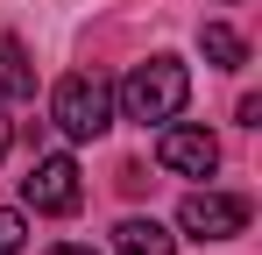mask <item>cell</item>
Wrapping results in <instances>:
<instances>
[{
	"mask_svg": "<svg viewBox=\"0 0 262 255\" xmlns=\"http://www.w3.org/2000/svg\"><path fill=\"white\" fill-rule=\"evenodd\" d=\"M114 99H121V114L142 121V128H149V121H177L184 99H191V71H184L177 57H149V64H135L128 78H121Z\"/></svg>",
	"mask_w": 262,
	"mask_h": 255,
	"instance_id": "1",
	"label": "cell"
},
{
	"mask_svg": "<svg viewBox=\"0 0 262 255\" xmlns=\"http://www.w3.org/2000/svg\"><path fill=\"white\" fill-rule=\"evenodd\" d=\"M50 121L64 128L71 142H99V135L114 128V85L99 78V71L57 78V92H50Z\"/></svg>",
	"mask_w": 262,
	"mask_h": 255,
	"instance_id": "2",
	"label": "cell"
},
{
	"mask_svg": "<svg viewBox=\"0 0 262 255\" xmlns=\"http://www.w3.org/2000/svg\"><path fill=\"white\" fill-rule=\"evenodd\" d=\"M177 227H184L191 241H227V234L248 227V199H234V192H191V199L177 206Z\"/></svg>",
	"mask_w": 262,
	"mask_h": 255,
	"instance_id": "3",
	"label": "cell"
},
{
	"mask_svg": "<svg viewBox=\"0 0 262 255\" xmlns=\"http://www.w3.org/2000/svg\"><path fill=\"white\" fill-rule=\"evenodd\" d=\"M156 163L170 170V177H213V170H220V142L206 135V128L163 121V135H156Z\"/></svg>",
	"mask_w": 262,
	"mask_h": 255,
	"instance_id": "4",
	"label": "cell"
},
{
	"mask_svg": "<svg viewBox=\"0 0 262 255\" xmlns=\"http://www.w3.org/2000/svg\"><path fill=\"white\" fill-rule=\"evenodd\" d=\"M21 199L36 213H78V163L57 149V156H36V170L21 177Z\"/></svg>",
	"mask_w": 262,
	"mask_h": 255,
	"instance_id": "5",
	"label": "cell"
},
{
	"mask_svg": "<svg viewBox=\"0 0 262 255\" xmlns=\"http://www.w3.org/2000/svg\"><path fill=\"white\" fill-rule=\"evenodd\" d=\"M114 255H177V234L163 227V220H121L114 227Z\"/></svg>",
	"mask_w": 262,
	"mask_h": 255,
	"instance_id": "6",
	"label": "cell"
},
{
	"mask_svg": "<svg viewBox=\"0 0 262 255\" xmlns=\"http://www.w3.org/2000/svg\"><path fill=\"white\" fill-rule=\"evenodd\" d=\"M0 99H36V71H29V50L14 36H0Z\"/></svg>",
	"mask_w": 262,
	"mask_h": 255,
	"instance_id": "7",
	"label": "cell"
},
{
	"mask_svg": "<svg viewBox=\"0 0 262 255\" xmlns=\"http://www.w3.org/2000/svg\"><path fill=\"white\" fill-rule=\"evenodd\" d=\"M199 50H206V64H220V71H241V64H248V42L234 36L227 22H206V29H199Z\"/></svg>",
	"mask_w": 262,
	"mask_h": 255,
	"instance_id": "8",
	"label": "cell"
},
{
	"mask_svg": "<svg viewBox=\"0 0 262 255\" xmlns=\"http://www.w3.org/2000/svg\"><path fill=\"white\" fill-rule=\"evenodd\" d=\"M21 241H29V220L14 206H0V255H21Z\"/></svg>",
	"mask_w": 262,
	"mask_h": 255,
	"instance_id": "9",
	"label": "cell"
},
{
	"mask_svg": "<svg viewBox=\"0 0 262 255\" xmlns=\"http://www.w3.org/2000/svg\"><path fill=\"white\" fill-rule=\"evenodd\" d=\"M7 142H14V128H7V114H0V156H7Z\"/></svg>",
	"mask_w": 262,
	"mask_h": 255,
	"instance_id": "10",
	"label": "cell"
},
{
	"mask_svg": "<svg viewBox=\"0 0 262 255\" xmlns=\"http://www.w3.org/2000/svg\"><path fill=\"white\" fill-rule=\"evenodd\" d=\"M50 255H92V248H78V241H64V248H50Z\"/></svg>",
	"mask_w": 262,
	"mask_h": 255,
	"instance_id": "11",
	"label": "cell"
}]
</instances>
